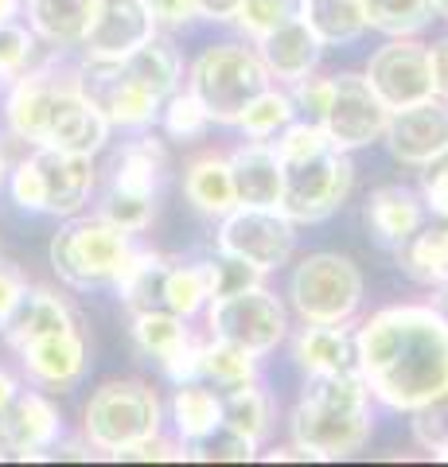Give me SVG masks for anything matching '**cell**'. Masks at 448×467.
<instances>
[{"label":"cell","mask_w":448,"mask_h":467,"mask_svg":"<svg viewBox=\"0 0 448 467\" xmlns=\"http://www.w3.org/2000/svg\"><path fill=\"white\" fill-rule=\"evenodd\" d=\"M207 273H211V300L219 296H230V292H242L250 285H262V273L245 261L230 257V254H214L207 257Z\"/></svg>","instance_id":"cell-44"},{"label":"cell","mask_w":448,"mask_h":467,"mask_svg":"<svg viewBox=\"0 0 448 467\" xmlns=\"http://www.w3.org/2000/svg\"><path fill=\"white\" fill-rule=\"evenodd\" d=\"M161 27H156L152 12L144 0H98L90 27H86L82 51L86 58H106V63H118V58L133 55L144 39H152Z\"/></svg>","instance_id":"cell-16"},{"label":"cell","mask_w":448,"mask_h":467,"mask_svg":"<svg viewBox=\"0 0 448 467\" xmlns=\"http://www.w3.org/2000/svg\"><path fill=\"white\" fill-rule=\"evenodd\" d=\"M161 125H164V133L172 140H199L211 129V117L207 109L199 106V98L192 90H176L172 98H164V106H161Z\"/></svg>","instance_id":"cell-39"},{"label":"cell","mask_w":448,"mask_h":467,"mask_svg":"<svg viewBox=\"0 0 448 467\" xmlns=\"http://www.w3.org/2000/svg\"><path fill=\"white\" fill-rule=\"evenodd\" d=\"M36 32L24 27L20 20H8L0 24V82H12L16 75H24L32 67V55H36Z\"/></svg>","instance_id":"cell-42"},{"label":"cell","mask_w":448,"mask_h":467,"mask_svg":"<svg viewBox=\"0 0 448 467\" xmlns=\"http://www.w3.org/2000/svg\"><path fill=\"white\" fill-rule=\"evenodd\" d=\"M363 78L370 82V90L379 94V101L390 113L406 109V106H413V101L437 98V90H432L429 47H425V43H417L413 36L386 39L382 47L370 55Z\"/></svg>","instance_id":"cell-11"},{"label":"cell","mask_w":448,"mask_h":467,"mask_svg":"<svg viewBox=\"0 0 448 467\" xmlns=\"http://www.w3.org/2000/svg\"><path fill=\"white\" fill-rule=\"evenodd\" d=\"M293 362L305 374H328L355 367L351 324H305L293 335Z\"/></svg>","instance_id":"cell-24"},{"label":"cell","mask_w":448,"mask_h":467,"mask_svg":"<svg viewBox=\"0 0 448 467\" xmlns=\"http://www.w3.org/2000/svg\"><path fill=\"white\" fill-rule=\"evenodd\" d=\"M297 16L312 27L324 47H347L367 36L363 0H297Z\"/></svg>","instance_id":"cell-29"},{"label":"cell","mask_w":448,"mask_h":467,"mask_svg":"<svg viewBox=\"0 0 448 467\" xmlns=\"http://www.w3.org/2000/svg\"><path fill=\"white\" fill-rule=\"evenodd\" d=\"M98 214L113 223L118 230H129V234H141L152 226L156 218V199L152 195H133V192H121V187H106L102 202H98Z\"/></svg>","instance_id":"cell-38"},{"label":"cell","mask_w":448,"mask_h":467,"mask_svg":"<svg viewBox=\"0 0 448 467\" xmlns=\"http://www.w3.org/2000/svg\"><path fill=\"white\" fill-rule=\"evenodd\" d=\"M328 133H324V125H316V121H305V117H293L277 140H273V149H277L281 156V164H293V160H305V156H316V152H324L328 149Z\"/></svg>","instance_id":"cell-43"},{"label":"cell","mask_w":448,"mask_h":467,"mask_svg":"<svg viewBox=\"0 0 448 467\" xmlns=\"http://www.w3.org/2000/svg\"><path fill=\"white\" fill-rule=\"evenodd\" d=\"M390 121V109L379 101V94L370 90V82L363 75H331V101L324 109V133L328 140L343 152L367 149V144L382 140Z\"/></svg>","instance_id":"cell-12"},{"label":"cell","mask_w":448,"mask_h":467,"mask_svg":"<svg viewBox=\"0 0 448 467\" xmlns=\"http://www.w3.org/2000/svg\"><path fill=\"white\" fill-rule=\"evenodd\" d=\"M422 199L425 211L448 223V149L432 156L429 164H422Z\"/></svg>","instance_id":"cell-47"},{"label":"cell","mask_w":448,"mask_h":467,"mask_svg":"<svg viewBox=\"0 0 448 467\" xmlns=\"http://www.w3.org/2000/svg\"><path fill=\"white\" fill-rule=\"evenodd\" d=\"M20 393V382H16V374H8L5 367H0V409H5L12 398Z\"/></svg>","instance_id":"cell-53"},{"label":"cell","mask_w":448,"mask_h":467,"mask_svg":"<svg viewBox=\"0 0 448 467\" xmlns=\"http://www.w3.org/2000/svg\"><path fill=\"white\" fill-rule=\"evenodd\" d=\"M242 0H199V16L214 24H234Z\"/></svg>","instance_id":"cell-52"},{"label":"cell","mask_w":448,"mask_h":467,"mask_svg":"<svg viewBox=\"0 0 448 467\" xmlns=\"http://www.w3.org/2000/svg\"><path fill=\"white\" fill-rule=\"evenodd\" d=\"M63 441V417L47 393L20 389L0 409V460H47Z\"/></svg>","instance_id":"cell-14"},{"label":"cell","mask_w":448,"mask_h":467,"mask_svg":"<svg viewBox=\"0 0 448 467\" xmlns=\"http://www.w3.org/2000/svg\"><path fill=\"white\" fill-rule=\"evenodd\" d=\"M367 281L343 254H308L288 276V308L300 324H351Z\"/></svg>","instance_id":"cell-7"},{"label":"cell","mask_w":448,"mask_h":467,"mask_svg":"<svg viewBox=\"0 0 448 467\" xmlns=\"http://www.w3.org/2000/svg\"><path fill=\"white\" fill-rule=\"evenodd\" d=\"M192 339V331H187V319L168 312V308H144V312H133V343L141 355H149L156 362H164L168 355H176V350Z\"/></svg>","instance_id":"cell-34"},{"label":"cell","mask_w":448,"mask_h":467,"mask_svg":"<svg viewBox=\"0 0 448 467\" xmlns=\"http://www.w3.org/2000/svg\"><path fill=\"white\" fill-rule=\"evenodd\" d=\"M199 339H187L176 355H168L164 362H161V370H164V378L172 386H183V382H195L199 378Z\"/></svg>","instance_id":"cell-48"},{"label":"cell","mask_w":448,"mask_h":467,"mask_svg":"<svg viewBox=\"0 0 448 467\" xmlns=\"http://www.w3.org/2000/svg\"><path fill=\"white\" fill-rule=\"evenodd\" d=\"M297 16V0H242V8H238V32L245 39H262L269 36L273 27H281L285 20H293Z\"/></svg>","instance_id":"cell-40"},{"label":"cell","mask_w":448,"mask_h":467,"mask_svg":"<svg viewBox=\"0 0 448 467\" xmlns=\"http://www.w3.org/2000/svg\"><path fill=\"white\" fill-rule=\"evenodd\" d=\"M24 288H27V276H24L16 265L0 261V327H5V319H8V316H12V308L20 304Z\"/></svg>","instance_id":"cell-50"},{"label":"cell","mask_w":448,"mask_h":467,"mask_svg":"<svg viewBox=\"0 0 448 467\" xmlns=\"http://www.w3.org/2000/svg\"><path fill=\"white\" fill-rule=\"evenodd\" d=\"M133 250V234L106 223L102 214H70L51 238V269L63 285L90 292L118 281Z\"/></svg>","instance_id":"cell-6"},{"label":"cell","mask_w":448,"mask_h":467,"mask_svg":"<svg viewBox=\"0 0 448 467\" xmlns=\"http://www.w3.org/2000/svg\"><path fill=\"white\" fill-rule=\"evenodd\" d=\"M67 327H78L75 312H70V304L59 296V292L43 288V285H27L20 304L12 308V316L5 319V339L8 347L16 350L24 343L39 339V335H51V331H67Z\"/></svg>","instance_id":"cell-22"},{"label":"cell","mask_w":448,"mask_h":467,"mask_svg":"<svg viewBox=\"0 0 448 467\" xmlns=\"http://www.w3.org/2000/svg\"><path fill=\"white\" fill-rule=\"evenodd\" d=\"M109 129L113 125L106 121V113L82 90V78H78V67H75V75L59 86V94L51 101L43 144L63 149V152H78V156H98L109 140Z\"/></svg>","instance_id":"cell-15"},{"label":"cell","mask_w":448,"mask_h":467,"mask_svg":"<svg viewBox=\"0 0 448 467\" xmlns=\"http://www.w3.org/2000/svg\"><path fill=\"white\" fill-rule=\"evenodd\" d=\"M121 67L144 86V90H152L161 101L176 94V90H180V82H183V58H180V47H176V43H172L168 36H161V32H156L152 39H144L133 55H125V58H121Z\"/></svg>","instance_id":"cell-28"},{"label":"cell","mask_w":448,"mask_h":467,"mask_svg":"<svg viewBox=\"0 0 448 467\" xmlns=\"http://www.w3.org/2000/svg\"><path fill=\"white\" fill-rule=\"evenodd\" d=\"M288 94H293V106H297V117H305V121H324V109L331 101V78H320L312 70V75L297 78L293 86H288Z\"/></svg>","instance_id":"cell-46"},{"label":"cell","mask_w":448,"mask_h":467,"mask_svg":"<svg viewBox=\"0 0 448 467\" xmlns=\"http://www.w3.org/2000/svg\"><path fill=\"white\" fill-rule=\"evenodd\" d=\"M257 448L262 444H254L250 436H242V432L226 429V425H219L211 436H203V441L187 444L192 460H219V463H245V460L257 456Z\"/></svg>","instance_id":"cell-41"},{"label":"cell","mask_w":448,"mask_h":467,"mask_svg":"<svg viewBox=\"0 0 448 467\" xmlns=\"http://www.w3.org/2000/svg\"><path fill=\"white\" fill-rule=\"evenodd\" d=\"M413 441L425 451L448 448V393H441L437 401H429L422 409H413Z\"/></svg>","instance_id":"cell-45"},{"label":"cell","mask_w":448,"mask_h":467,"mask_svg":"<svg viewBox=\"0 0 448 467\" xmlns=\"http://www.w3.org/2000/svg\"><path fill=\"white\" fill-rule=\"evenodd\" d=\"M16 355L27 382L39 389H75L90 370V347H86V335L78 327L39 335V339L16 347Z\"/></svg>","instance_id":"cell-18"},{"label":"cell","mask_w":448,"mask_h":467,"mask_svg":"<svg viewBox=\"0 0 448 467\" xmlns=\"http://www.w3.org/2000/svg\"><path fill=\"white\" fill-rule=\"evenodd\" d=\"M293 444L305 451V460H347L363 451L374 417H370V389L355 367L305 374V389L288 417Z\"/></svg>","instance_id":"cell-2"},{"label":"cell","mask_w":448,"mask_h":467,"mask_svg":"<svg viewBox=\"0 0 448 467\" xmlns=\"http://www.w3.org/2000/svg\"><path fill=\"white\" fill-rule=\"evenodd\" d=\"M382 140L398 164H406V168L429 164L432 156L448 149V101L425 98L406 109H394L386 121Z\"/></svg>","instance_id":"cell-17"},{"label":"cell","mask_w":448,"mask_h":467,"mask_svg":"<svg viewBox=\"0 0 448 467\" xmlns=\"http://www.w3.org/2000/svg\"><path fill=\"white\" fill-rule=\"evenodd\" d=\"M293 117H297L293 94L281 90V86L273 82V86H266V90L242 109L238 129L245 133V140H273L288 121H293Z\"/></svg>","instance_id":"cell-36"},{"label":"cell","mask_w":448,"mask_h":467,"mask_svg":"<svg viewBox=\"0 0 448 467\" xmlns=\"http://www.w3.org/2000/svg\"><path fill=\"white\" fill-rule=\"evenodd\" d=\"M24 16V0H0V24L20 20Z\"/></svg>","instance_id":"cell-55"},{"label":"cell","mask_w":448,"mask_h":467,"mask_svg":"<svg viewBox=\"0 0 448 467\" xmlns=\"http://www.w3.org/2000/svg\"><path fill=\"white\" fill-rule=\"evenodd\" d=\"M156 27H183L199 20V0H144Z\"/></svg>","instance_id":"cell-49"},{"label":"cell","mask_w":448,"mask_h":467,"mask_svg":"<svg viewBox=\"0 0 448 467\" xmlns=\"http://www.w3.org/2000/svg\"><path fill=\"white\" fill-rule=\"evenodd\" d=\"M432 12H437L441 20H448V0H432Z\"/></svg>","instance_id":"cell-57"},{"label":"cell","mask_w":448,"mask_h":467,"mask_svg":"<svg viewBox=\"0 0 448 467\" xmlns=\"http://www.w3.org/2000/svg\"><path fill=\"white\" fill-rule=\"evenodd\" d=\"M355 370L370 398L413 413L448 393V324L432 304H390L355 327Z\"/></svg>","instance_id":"cell-1"},{"label":"cell","mask_w":448,"mask_h":467,"mask_svg":"<svg viewBox=\"0 0 448 467\" xmlns=\"http://www.w3.org/2000/svg\"><path fill=\"white\" fill-rule=\"evenodd\" d=\"M429 63H432V90H437L441 101H448V36L429 47Z\"/></svg>","instance_id":"cell-51"},{"label":"cell","mask_w":448,"mask_h":467,"mask_svg":"<svg viewBox=\"0 0 448 467\" xmlns=\"http://www.w3.org/2000/svg\"><path fill=\"white\" fill-rule=\"evenodd\" d=\"M363 218L374 234V242L386 245V250H401V245L425 226V199H422V192L401 187V183L374 187Z\"/></svg>","instance_id":"cell-21"},{"label":"cell","mask_w":448,"mask_h":467,"mask_svg":"<svg viewBox=\"0 0 448 467\" xmlns=\"http://www.w3.org/2000/svg\"><path fill=\"white\" fill-rule=\"evenodd\" d=\"M168 417L183 444H195L223 425V393L207 382H183L168 401Z\"/></svg>","instance_id":"cell-26"},{"label":"cell","mask_w":448,"mask_h":467,"mask_svg":"<svg viewBox=\"0 0 448 467\" xmlns=\"http://www.w3.org/2000/svg\"><path fill=\"white\" fill-rule=\"evenodd\" d=\"M98 0H24L27 27L55 51L82 47Z\"/></svg>","instance_id":"cell-23"},{"label":"cell","mask_w":448,"mask_h":467,"mask_svg":"<svg viewBox=\"0 0 448 467\" xmlns=\"http://www.w3.org/2000/svg\"><path fill=\"white\" fill-rule=\"evenodd\" d=\"M223 425L254 444H262L273 429V398L262 389V382H245L234 389H223Z\"/></svg>","instance_id":"cell-33"},{"label":"cell","mask_w":448,"mask_h":467,"mask_svg":"<svg viewBox=\"0 0 448 467\" xmlns=\"http://www.w3.org/2000/svg\"><path fill=\"white\" fill-rule=\"evenodd\" d=\"M199 382H207L214 389H234L245 382H257V355L211 335L199 347Z\"/></svg>","instance_id":"cell-32"},{"label":"cell","mask_w":448,"mask_h":467,"mask_svg":"<svg viewBox=\"0 0 448 467\" xmlns=\"http://www.w3.org/2000/svg\"><path fill=\"white\" fill-rule=\"evenodd\" d=\"M219 254L254 265L257 273H277L293 261L297 223L281 207H238L219 218Z\"/></svg>","instance_id":"cell-10"},{"label":"cell","mask_w":448,"mask_h":467,"mask_svg":"<svg viewBox=\"0 0 448 467\" xmlns=\"http://www.w3.org/2000/svg\"><path fill=\"white\" fill-rule=\"evenodd\" d=\"M207 331L214 339H226L250 355L266 358L288 339V308L277 292L266 285H250L242 292H230L207 304Z\"/></svg>","instance_id":"cell-9"},{"label":"cell","mask_w":448,"mask_h":467,"mask_svg":"<svg viewBox=\"0 0 448 467\" xmlns=\"http://www.w3.org/2000/svg\"><path fill=\"white\" fill-rule=\"evenodd\" d=\"M8 171H12V164H8L5 149H0V192H5V187H8Z\"/></svg>","instance_id":"cell-56"},{"label":"cell","mask_w":448,"mask_h":467,"mask_svg":"<svg viewBox=\"0 0 448 467\" xmlns=\"http://www.w3.org/2000/svg\"><path fill=\"white\" fill-rule=\"evenodd\" d=\"M172 261L156 250H137L129 254V261L121 265L118 281L109 288L118 292V300L125 304L129 312H144V308H164L161 296H164V273H168Z\"/></svg>","instance_id":"cell-30"},{"label":"cell","mask_w":448,"mask_h":467,"mask_svg":"<svg viewBox=\"0 0 448 467\" xmlns=\"http://www.w3.org/2000/svg\"><path fill=\"white\" fill-rule=\"evenodd\" d=\"M94 183H98L94 156L63 152L51 149V144H36L8 171L12 202L27 214H51V218L82 214L94 195Z\"/></svg>","instance_id":"cell-3"},{"label":"cell","mask_w":448,"mask_h":467,"mask_svg":"<svg viewBox=\"0 0 448 467\" xmlns=\"http://www.w3.org/2000/svg\"><path fill=\"white\" fill-rule=\"evenodd\" d=\"M164 432V401L141 378H113L98 386L82 409V441L94 451L118 460L133 444Z\"/></svg>","instance_id":"cell-4"},{"label":"cell","mask_w":448,"mask_h":467,"mask_svg":"<svg viewBox=\"0 0 448 467\" xmlns=\"http://www.w3.org/2000/svg\"><path fill=\"white\" fill-rule=\"evenodd\" d=\"M164 168H168V152L164 144L141 133L137 140H129L125 149L113 156V175H109V187H121V192H133V195H152L161 192V180H164Z\"/></svg>","instance_id":"cell-27"},{"label":"cell","mask_w":448,"mask_h":467,"mask_svg":"<svg viewBox=\"0 0 448 467\" xmlns=\"http://www.w3.org/2000/svg\"><path fill=\"white\" fill-rule=\"evenodd\" d=\"M367 12V27L382 36H417L425 32L429 20L437 16L432 12V0H363Z\"/></svg>","instance_id":"cell-37"},{"label":"cell","mask_w":448,"mask_h":467,"mask_svg":"<svg viewBox=\"0 0 448 467\" xmlns=\"http://www.w3.org/2000/svg\"><path fill=\"white\" fill-rule=\"evenodd\" d=\"M82 90L90 94V101L106 113V121L113 129H149L161 121V106L164 101L156 98L152 90L129 75V70L118 63H106V58H86L78 67Z\"/></svg>","instance_id":"cell-13"},{"label":"cell","mask_w":448,"mask_h":467,"mask_svg":"<svg viewBox=\"0 0 448 467\" xmlns=\"http://www.w3.org/2000/svg\"><path fill=\"white\" fill-rule=\"evenodd\" d=\"M161 304L168 312H176L183 319L199 316L211 304V273H207V261H192V265H176L172 261L168 273H164V296Z\"/></svg>","instance_id":"cell-35"},{"label":"cell","mask_w":448,"mask_h":467,"mask_svg":"<svg viewBox=\"0 0 448 467\" xmlns=\"http://www.w3.org/2000/svg\"><path fill=\"white\" fill-rule=\"evenodd\" d=\"M429 304H432V312H437L444 324H448V281L432 288V300H429Z\"/></svg>","instance_id":"cell-54"},{"label":"cell","mask_w":448,"mask_h":467,"mask_svg":"<svg viewBox=\"0 0 448 467\" xmlns=\"http://www.w3.org/2000/svg\"><path fill=\"white\" fill-rule=\"evenodd\" d=\"M254 47H257V55H262L269 78L277 86H293L297 78L312 75V70L320 67V55H324V43L316 39V32L300 16L285 20L281 27H273V32L257 39Z\"/></svg>","instance_id":"cell-19"},{"label":"cell","mask_w":448,"mask_h":467,"mask_svg":"<svg viewBox=\"0 0 448 467\" xmlns=\"http://www.w3.org/2000/svg\"><path fill=\"white\" fill-rule=\"evenodd\" d=\"M226 160H230L234 195L242 207H281L285 168H281V156L273 149V140H245Z\"/></svg>","instance_id":"cell-20"},{"label":"cell","mask_w":448,"mask_h":467,"mask_svg":"<svg viewBox=\"0 0 448 467\" xmlns=\"http://www.w3.org/2000/svg\"><path fill=\"white\" fill-rule=\"evenodd\" d=\"M266 86H273V78L257 47H250V43H234V39L211 43L187 67V90L207 109L211 125H238L242 109Z\"/></svg>","instance_id":"cell-5"},{"label":"cell","mask_w":448,"mask_h":467,"mask_svg":"<svg viewBox=\"0 0 448 467\" xmlns=\"http://www.w3.org/2000/svg\"><path fill=\"white\" fill-rule=\"evenodd\" d=\"M183 195L199 214H207V218H223L226 211H234L238 195H234L230 160L223 152L195 156L192 164L183 168Z\"/></svg>","instance_id":"cell-25"},{"label":"cell","mask_w":448,"mask_h":467,"mask_svg":"<svg viewBox=\"0 0 448 467\" xmlns=\"http://www.w3.org/2000/svg\"><path fill=\"white\" fill-rule=\"evenodd\" d=\"M398 265L417 285L437 288L448 281V223L444 226H422L413 238L398 250Z\"/></svg>","instance_id":"cell-31"},{"label":"cell","mask_w":448,"mask_h":467,"mask_svg":"<svg viewBox=\"0 0 448 467\" xmlns=\"http://www.w3.org/2000/svg\"><path fill=\"white\" fill-rule=\"evenodd\" d=\"M285 168V187H281V211L293 218L297 226H312L331 218L347 199H351L355 187V164L351 152L328 144L324 152L293 160Z\"/></svg>","instance_id":"cell-8"}]
</instances>
